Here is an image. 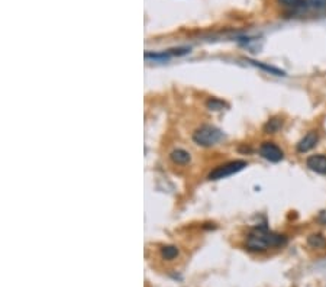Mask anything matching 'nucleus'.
<instances>
[{"label":"nucleus","mask_w":326,"mask_h":287,"mask_svg":"<svg viewBox=\"0 0 326 287\" xmlns=\"http://www.w3.org/2000/svg\"><path fill=\"white\" fill-rule=\"evenodd\" d=\"M287 242V238L284 235L275 233L267 227H257L249 232L245 241V247L251 252H264L270 248L283 247Z\"/></svg>","instance_id":"1"},{"label":"nucleus","mask_w":326,"mask_h":287,"mask_svg":"<svg viewBox=\"0 0 326 287\" xmlns=\"http://www.w3.org/2000/svg\"><path fill=\"white\" fill-rule=\"evenodd\" d=\"M223 138V132L212 125H203L196 129L193 141L200 147H213Z\"/></svg>","instance_id":"2"},{"label":"nucleus","mask_w":326,"mask_h":287,"mask_svg":"<svg viewBox=\"0 0 326 287\" xmlns=\"http://www.w3.org/2000/svg\"><path fill=\"white\" fill-rule=\"evenodd\" d=\"M248 166L247 161L244 160H235V161H229V163H225V164H220L217 166L216 169H213L212 172H209L208 178L209 180H222V178H228L230 175H235L236 172H242L245 167Z\"/></svg>","instance_id":"3"},{"label":"nucleus","mask_w":326,"mask_h":287,"mask_svg":"<svg viewBox=\"0 0 326 287\" xmlns=\"http://www.w3.org/2000/svg\"><path fill=\"white\" fill-rule=\"evenodd\" d=\"M260 155L270 163H280L284 158V151L275 142L266 141L260 145Z\"/></svg>","instance_id":"4"},{"label":"nucleus","mask_w":326,"mask_h":287,"mask_svg":"<svg viewBox=\"0 0 326 287\" xmlns=\"http://www.w3.org/2000/svg\"><path fill=\"white\" fill-rule=\"evenodd\" d=\"M318 142H319V132L316 129H312L297 142L296 150H297V153L305 154V153L312 151L318 145Z\"/></svg>","instance_id":"5"},{"label":"nucleus","mask_w":326,"mask_h":287,"mask_svg":"<svg viewBox=\"0 0 326 287\" xmlns=\"http://www.w3.org/2000/svg\"><path fill=\"white\" fill-rule=\"evenodd\" d=\"M306 166L309 170H312L316 174L326 175V155L325 154H315V155L307 157Z\"/></svg>","instance_id":"6"},{"label":"nucleus","mask_w":326,"mask_h":287,"mask_svg":"<svg viewBox=\"0 0 326 287\" xmlns=\"http://www.w3.org/2000/svg\"><path fill=\"white\" fill-rule=\"evenodd\" d=\"M170 158L177 166H186L187 163H190V154L186 150H181V148H177V150L171 151Z\"/></svg>","instance_id":"7"},{"label":"nucleus","mask_w":326,"mask_h":287,"mask_svg":"<svg viewBox=\"0 0 326 287\" xmlns=\"http://www.w3.org/2000/svg\"><path fill=\"white\" fill-rule=\"evenodd\" d=\"M305 6L316 15H326V0H305Z\"/></svg>","instance_id":"8"},{"label":"nucleus","mask_w":326,"mask_h":287,"mask_svg":"<svg viewBox=\"0 0 326 287\" xmlns=\"http://www.w3.org/2000/svg\"><path fill=\"white\" fill-rule=\"evenodd\" d=\"M307 244L312 247V248H316V249H322L326 247V238L322 233H312L309 235L307 238Z\"/></svg>","instance_id":"9"},{"label":"nucleus","mask_w":326,"mask_h":287,"mask_svg":"<svg viewBox=\"0 0 326 287\" xmlns=\"http://www.w3.org/2000/svg\"><path fill=\"white\" fill-rule=\"evenodd\" d=\"M283 128V119L281 117H271L270 120H267V123L264 125V132L266 134H275Z\"/></svg>","instance_id":"10"},{"label":"nucleus","mask_w":326,"mask_h":287,"mask_svg":"<svg viewBox=\"0 0 326 287\" xmlns=\"http://www.w3.org/2000/svg\"><path fill=\"white\" fill-rule=\"evenodd\" d=\"M277 3L286 10H299L305 6V0H277Z\"/></svg>","instance_id":"11"},{"label":"nucleus","mask_w":326,"mask_h":287,"mask_svg":"<svg viewBox=\"0 0 326 287\" xmlns=\"http://www.w3.org/2000/svg\"><path fill=\"white\" fill-rule=\"evenodd\" d=\"M178 254H180V251L174 245H165V247L161 248V257H163L164 260H167V261H171V260L177 258Z\"/></svg>","instance_id":"12"},{"label":"nucleus","mask_w":326,"mask_h":287,"mask_svg":"<svg viewBox=\"0 0 326 287\" xmlns=\"http://www.w3.org/2000/svg\"><path fill=\"white\" fill-rule=\"evenodd\" d=\"M206 106H208L211 111H222V109H223L226 105H225L222 100H217V99H211V100H208Z\"/></svg>","instance_id":"13"}]
</instances>
